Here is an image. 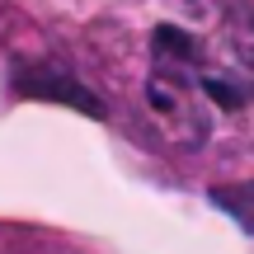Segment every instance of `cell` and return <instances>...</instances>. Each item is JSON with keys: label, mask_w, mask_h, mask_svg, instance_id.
I'll use <instances>...</instances> for the list:
<instances>
[{"label": "cell", "mask_w": 254, "mask_h": 254, "mask_svg": "<svg viewBox=\"0 0 254 254\" xmlns=\"http://www.w3.org/2000/svg\"><path fill=\"white\" fill-rule=\"evenodd\" d=\"M19 94H33V99H62L71 109H80L85 118H104V99H94L75 75L57 71V66H38V71L19 75Z\"/></svg>", "instance_id": "6da1fadb"}, {"label": "cell", "mask_w": 254, "mask_h": 254, "mask_svg": "<svg viewBox=\"0 0 254 254\" xmlns=\"http://www.w3.org/2000/svg\"><path fill=\"white\" fill-rule=\"evenodd\" d=\"M207 202L221 207L226 217H236L245 231H254V184H221V189H207Z\"/></svg>", "instance_id": "7a4b0ae2"}]
</instances>
